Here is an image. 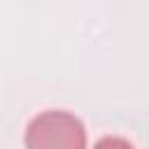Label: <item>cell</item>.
Returning a JSON list of instances; mask_svg holds the SVG:
<instances>
[{
  "label": "cell",
  "mask_w": 149,
  "mask_h": 149,
  "mask_svg": "<svg viewBox=\"0 0 149 149\" xmlns=\"http://www.w3.org/2000/svg\"><path fill=\"white\" fill-rule=\"evenodd\" d=\"M93 149H135L126 137H119V135H105L95 142Z\"/></svg>",
  "instance_id": "2"
},
{
  "label": "cell",
  "mask_w": 149,
  "mask_h": 149,
  "mask_svg": "<svg viewBox=\"0 0 149 149\" xmlns=\"http://www.w3.org/2000/svg\"><path fill=\"white\" fill-rule=\"evenodd\" d=\"M23 144L26 149H86V128L72 112L44 109L28 121Z\"/></svg>",
  "instance_id": "1"
}]
</instances>
